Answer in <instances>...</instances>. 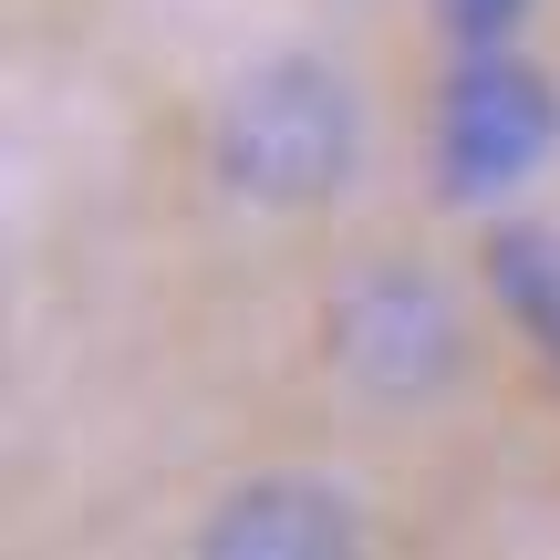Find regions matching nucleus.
Instances as JSON below:
<instances>
[{"label": "nucleus", "instance_id": "5", "mask_svg": "<svg viewBox=\"0 0 560 560\" xmlns=\"http://www.w3.org/2000/svg\"><path fill=\"white\" fill-rule=\"evenodd\" d=\"M488 291H499V312L540 342V363L560 374V229H540V219L488 229Z\"/></svg>", "mask_w": 560, "mask_h": 560}, {"label": "nucleus", "instance_id": "4", "mask_svg": "<svg viewBox=\"0 0 560 560\" xmlns=\"http://www.w3.org/2000/svg\"><path fill=\"white\" fill-rule=\"evenodd\" d=\"M353 540H363L353 499L322 488V478H249V488H229V499L208 509V529H198L208 560H332Z\"/></svg>", "mask_w": 560, "mask_h": 560}, {"label": "nucleus", "instance_id": "2", "mask_svg": "<svg viewBox=\"0 0 560 560\" xmlns=\"http://www.w3.org/2000/svg\"><path fill=\"white\" fill-rule=\"evenodd\" d=\"M332 353L374 405H436L467 374V312L436 270L374 260L363 280H342V301H332Z\"/></svg>", "mask_w": 560, "mask_h": 560}, {"label": "nucleus", "instance_id": "1", "mask_svg": "<svg viewBox=\"0 0 560 560\" xmlns=\"http://www.w3.org/2000/svg\"><path fill=\"white\" fill-rule=\"evenodd\" d=\"M219 177L260 208H322L353 187L363 166V104L332 62L280 52L260 73H240V94L219 104V136H208Z\"/></svg>", "mask_w": 560, "mask_h": 560}, {"label": "nucleus", "instance_id": "6", "mask_svg": "<svg viewBox=\"0 0 560 560\" xmlns=\"http://www.w3.org/2000/svg\"><path fill=\"white\" fill-rule=\"evenodd\" d=\"M436 11H446V32H457V52H499L529 0H436Z\"/></svg>", "mask_w": 560, "mask_h": 560}, {"label": "nucleus", "instance_id": "3", "mask_svg": "<svg viewBox=\"0 0 560 560\" xmlns=\"http://www.w3.org/2000/svg\"><path fill=\"white\" fill-rule=\"evenodd\" d=\"M550 145H560V83L540 62H520L509 42L499 52H467L446 104H436V187L457 208L509 198L520 177L550 166Z\"/></svg>", "mask_w": 560, "mask_h": 560}]
</instances>
